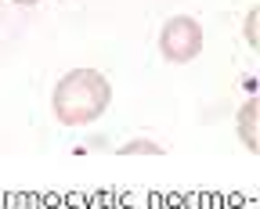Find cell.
Instances as JSON below:
<instances>
[{"label":"cell","mask_w":260,"mask_h":209,"mask_svg":"<svg viewBox=\"0 0 260 209\" xmlns=\"http://www.w3.org/2000/svg\"><path fill=\"white\" fill-rule=\"evenodd\" d=\"M109 80L98 68H73L58 87H54V116L65 126H83L94 123L109 109Z\"/></svg>","instance_id":"cell-1"},{"label":"cell","mask_w":260,"mask_h":209,"mask_svg":"<svg viewBox=\"0 0 260 209\" xmlns=\"http://www.w3.org/2000/svg\"><path fill=\"white\" fill-rule=\"evenodd\" d=\"M159 47L170 61H191L195 54L203 51V29L195 18H170L162 25V37H159Z\"/></svg>","instance_id":"cell-2"},{"label":"cell","mask_w":260,"mask_h":209,"mask_svg":"<svg viewBox=\"0 0 260 209\" xmlns=\"http://www.w3.org/2000/svg\"><path fill=\"white\" fill-rule=\"evenodd\" d=\"M253 119H256V101L249 97L242 104V112H239V133H242V141L249 152H256V133H253Z\"/></svg>","instance_id":"cell-3"},{"label":"cell","mask_w":260,"mask_h":209,"mask_svg":"<svg viewBox=\"0 0 260 209\" xmlns=\"http://www.w3.org/2000/svg\"><path fill=\"white\" fill-rule=\"evenodd\" d=\"M246 32H249V44L256 47V11L249 15V25H246Z\"/></svg>","instance_id":"cell-4"},{"label":"cell","mask_w":260,"mask_h":209,"mask_svg":"<svg viewBox=\"0 0 260 209\" xmlns=\"http://www.w3.org/2000/svg\"><path fill=\"white\" fill-rule=\"evenodd\" d=\"M15 4H32V0H15Z\"/></svg>","instance_id":"cell-5"}]
</instances>
